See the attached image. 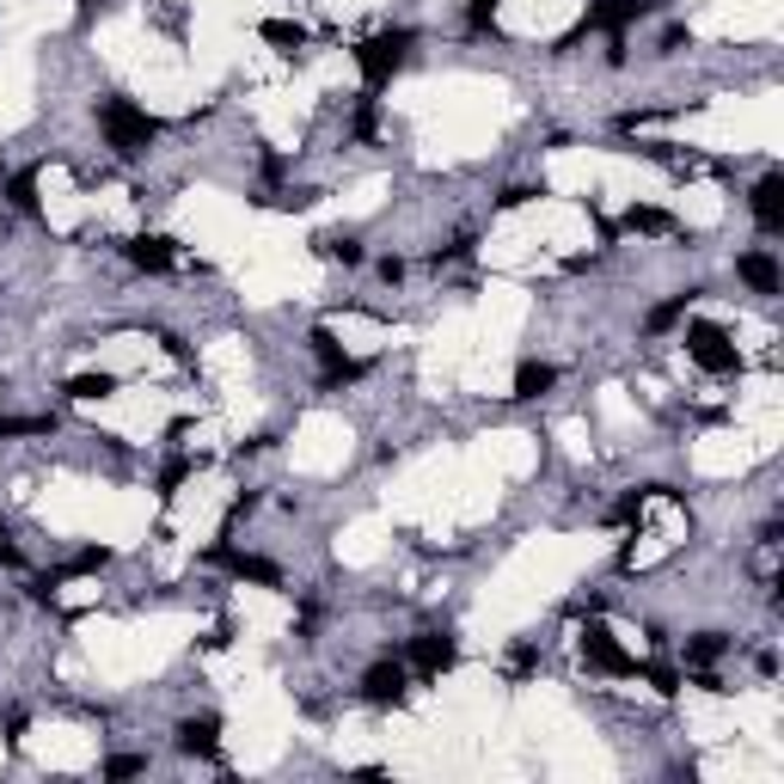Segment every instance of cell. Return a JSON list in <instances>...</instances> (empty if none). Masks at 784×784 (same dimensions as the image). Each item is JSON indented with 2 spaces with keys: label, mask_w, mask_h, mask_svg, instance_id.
I'll return each instance as SVG.
<instances>
[{
  "label": "cell",
  "mask_w": 784,
  "mask_h": 784,
  "mask_svg": "<svg viewBox=\"0 0 784 784\" xmlns=\"http://www.w3.org/2000/svg\"><path fill=\"white\" fill-rule=\"evenodd\" d=\"M687 301H692V289H687V294H675V301H662V306H650V320H644V325H650V332H668V325H675L680 313H687Z\"/></svg>",
  "instance_id": "7402d4cb"
},
{
  "label": "cell",
  "mask_w": 784,
  "mask_h": 784,
  "mask_svg": "<svg viewBox=\"0 0 784 784\" xmlns=\"http://www.w3.org/2000/svg\"><path fill=\"white\" fill-rule=\"evenodd\" d=\"M185 472H190V466H185V460H173V466H166V472H160V496H173V491H178V484H185Z\"/></svg>",
  "instance_id": "484cf974"
},
{
  "label": "cell",
  "mask_w": 784,
  "mask_h": 784,
  "mask_svg": "<svg viewBox=\"0 0 784 784\" xmlns=\"http://www.w3.org/2000/svg\"><path fill=\"white\" fill-rule=\"evenodd\" d=\"M576 644H583V662L595 668V675H613V680H631V675H638V656L619 650V638H613L600 619L583 625V638H576Z\"/></svg>",
  "instance_id": "5b68a950"
},
{
  "label": "cell",
  "mask_w": 784,
  "mask_h": 784,
  "mask_svg": "<svg viewBox=\"0 0 784 784\" xmlns=\"http://www.w3.org/2000/svg\"><path fill=\"white\" fill-rule=\"evenodd\" d=\"M325 258H337V264H362V245L356 240H320Z\"/></svg>",
  "instance_id": "d4e9b609"
},
{
  "label": "cell",
  "mask_w": 784,
  "mask_h": 784,
  "mask_svg": "<svg viewBox=\"0 0 784 784\" xmlns=\"http://www.w3.org/2000/svg\"><path fill=\"white\" fill-rule=\"evenodd\" d=\"M111 393H117V374H74V380H67V399H81V405L111 399Z\"/></svg>",
  "instance_id": "2e32d148"
},
{
  "label": "cell",
  "mask_w": 784,
  "mask_h": 784,
  "mask_svg": "<svg viewBox=\"0 0 784 784\" xmlns=\"http://www.w3.org/2000/svg\"><path fill=\"white\" fill-rule=\"evenodd\" d=\"M735 276H742L754 294H778V282H784L772 252H742V258H735Z\"/></svg>",
  "instance_id": "7c38bea8"
},
{
  "label": "cell",
  "mask_w": 784,
  "mask_h": 784,
  "mask_svg": "<svg viewBox=\"0 0 784 784\" xmlns=\"http://www.w3.org/2000/svg\"><path fill=\"white\" fill-rule=\"evenodd\" d=\"M98 129H105V142L123 160H135V154H147L160 142V117H147L135 98H98Z\"/></svg>",
  "instance_id": "6da1fadb"
},
{
  "label": "cell",
  "mask_w": 784,
  "mask_h": 784,
  "mask_svg": "<svg viewBox=\"0 0 784 784\" xmlns=\"http://www.w3.org/2000/svg\"><path fill=\"white\" fill-rule=\"evenodd\" d=\"M123 252H129L135 270H154V276H160V270H173V240H160V233H142V240H129Z\"/></svg>",
  "instance_id": "4fadbf2b"
},
{
  "label": "cell",
  "mask_w": 784,
  "mask_h": 784,
  "mask_svg": "<svg viewBox=\"0 0 784 784\" xmlns=\"http://www.w3.org/2000/svg\"><path fill=\"white\" fill-rule=\"evenodd\" d=\"M258 38H264V43H282V50H306V31L289 25V19H264V25H258Z\"/></svg>",
  "instance_id": "ffe728a7"
},
{
  "label": "cell",
  "mask_w": 784,
  "mask_h": 784,
  "mask_svg": "<svg viewBox=\"0 0 784 784\" xmlns=\"http://www.w3.org/2000/svg\"><path fill=\"white\" fill-rule=\"evenodd\" d=\"M215 564H221L227 576H233V583H258V588H282V571L270 558H252V552H227V545H215L209 552Z\"/></svg>",
  "instance_id": "9c48e42d"
},
{
  "label": "cell",
  "mask_w": 784,
  "mask_h": 784,
  "mask_svg": "<svg viewBox=\"0 0 784 784\" xmlns=\"http://www.w3.org/2000/svg\"><path fill=\"white\" fill-rule=\"evenodd\" d=\"M411 43H417L411 31H374L368 43H356V67H362V81H368V93H380V86L399 74Z\"/></svg>",
  "instance_id": "7a4b0ae2"
},
{
  "label": "cell",
  "mask_w": 784,
  "mask_h": 784,
  "mask_svg": "<svg viewBox=\"0 0 784 784\" xmlns=\"http://www.w3.org/2000/svg\"><path fill=\"white\" fill-rule=\"evenodd\" d=\"M466 19H472V31H491L496 25V0H466Z\"/></svg>",
  "instance_id": "cb8c5ba5"
},
{
  "label": "cell",
  "mask_w": 784,
  "mask_h": 784,
  "mask_svg": "<svg viewBox=\"0 0 784 784\" xmlns=\"http://www.w3.org/2000/svg\"><path fill=\"white\" fill-rule=\"evenodd\" d=\"M619 227H625V233H675V215L656 209V202H631Z\"/></svg>",
  "instance_id": "9a60e30c"
},
{
  "label": "cell",
  "mask_w": 784,
  "mask_h": 784,
  "mask_svg": "<svg viewBox=\"0 0 784 784\" xmlns=\"http://www.w3.org/2000/svg\"><path fill=\"white\" fill-rule=\"evenodd\" d=\"M0 540H7V527H0Z\"/></svg>",
  "instance_id": "4316f807"
},
{
  "label": "cell",
  "mask_w": 784,
  "mask_h": 784,
  "mask_svg": "<svg viewBox=\"0 0 784 784\" xmlns=\"http://www.w3.org/2000/svg\"><path fill=\"white\" fill-rule=\"evenodd\" d=\"M748 209H754V227L760 233H784V173H766L754 185V197H748Z\"/></svg>",
  "instance_id": "30bf717a"
},
{
  "label": "cell",
  "mask_w": 784,
  "mask_h": 784,
  "mask_svg": "<svg viewBox=\"0 0 784 784\" xmlns=\"http://www.w3.org/2000/svg\"><path fill=\"white\" fill-rule=\"evenodd\" d=\"M105 564H111L105 545H86L81 558H67V571H55V583H67V576H93V571H105Z\"/></svg>",
  "instance_id": "44dd1931"
},
{
  "label": "cell",
  "mask_w": 784,
  "mask_h": 784,
  "mask_svg": "<svg viewBox=\"0 0 784 784\" xmlns=\"http://www.w3.org/2000/svg\"><path fill=\"white\" fill-rule=\"evenodd\" d=\"M650 13V0H595L588 7V19H583V31H607V38H625V31L638 25V19ZM576 31V38H583Z\"/></svg>",
  "instance_id": "ba28073f"
},
{
  "label": "cell",
  "mask_w": 784,
  "mask_h": 784,
  "mask_svg": "<svg viewBox=\"0 0 784 784\" xmlns=\"http://www.w3.org/2000/svg\"><path fill=\"white\" fill-rule=\"evenodd\" d=\"M7 202H13L19 215H38V173H13V178H7Z\"/></svg>",
  "instance_id": "ac0fdd59"
},
{
  "label": "cell",
  "mask_w": 784,
  "mask_h": 784,
  "mask_svg": "<svg viewBox=\"0 0 784 784\" xmlns=\"http://www.w3.org/2000/svg\"><path fill=\"white\" fill-rule=\"evenodd\" d=\"M723 650H730V638H723V631H699V638L687 644V662L692 668H711V662H723Z\"/></svg>",
  "instance_id": "e0dca14e"
},
{
  "label": "cell",
  "mask_w": 784,
  "mask_h": 784,
  "mask_svg": "<svg viewBox=\"0 0 784 784\" xmlns=\"http://www.w3.org/2000/svg\"><path fill=\"white\" fill-rule=\"evenodd\" d=\"M362 699H368L374 711H399V704L411 699V668H405L399 656L368 662V675H362Z\"/></svg>",
  "instance_id": "277c9868"
},
{
  "label": "cell",
  "mask_w": 784,
  "mask_h": 784,
  "mask_svg": "<svg viewBox=\"0 0 784 784\" xmlns=\"http://www.w3.org/2000/svg\"><path fill=\"white\" fill-rule=\"evenodd\" d=\"M453 662H460V644H453L448 631H417L411 650H405V668H411V675H424V680L453 675Z\"/></svg>",
  "instance_id": "8992f818"
},
{
  "label": "cell",
  "mask_w": 784,
  "mask_h": 784,
  "mask_svg": "<svg viewBox=\"0 0 784 784\" xmlns=\"http://www.w3.org/2000/svg\"><path fill=\"white\" fill-rule=\"evenodd\" d=\"M552 386H558V368H552V362H521L515 368V399H540Z\"/></svg>",
  "instance_id": "5bb4252c"
},
{
  "label": "cell",
  "mask_w": 784,
  "mask_h": 784,
  "mask_svg": "<svg viewBox=\"0 0 784 784\" xmlns=\"http://www.w3.org/2000/svg\"><path fill=\"white\" fill-rule=\"evenodd\" d=\"M306 344H313V356H320V386H325V393H337V386H349V380H362V374H368V362L344 356V344H337L325 325L306 337Z\"/></svg>",
  "instance_id": "52a82bcc"
},
{
  "label": "cell",
  "mask_w": 784,
  "mask_h": 784,
  "mask_svg": "<svg viewBox=\"0 0 784 784\" xmlns=\"http://www.w3.org/2000/svg\"><path fill=\"white\" fill-rule=\"evenodd\" d=\"M135 772H147L142 754H111L105 760V778H135Z\"/></svg>",
  "instance_id": "603a6c76"
},
{
  "label": "cell",
  "mask_w": 784,
  "mask_h": 784,
  "mask_svg": "<svg viewBox=\"0 0 784 784\" xmlns=\"http://www.w3.org/2000/svg\"><path fill=\"white\" fill-rule=\"evenodd\" d=\"M638 675L650 680V687L662 692V699H675V692L687 687V675H680V668H668V662H638Z\"/></svg>",
  "instance_id": "d6986e66"
},
{
  "label": "cell",
  "mask_w": 784,
  "mask_h": 784,
  "mask_svg": "<svg viewBox=\"0 0 784 784\" xmlns=\"http://www.w3.org/2000/svg\"><path fill=\"white\" fill-rule=\"evenodd\" d=\"M687 356L699 362L704 374H742V349L730 344V332L711 320H692L687 325Z\"/></svg>",
  "instance_id": "3957f363"
},
{
  "label": "cell",
  "mask_w": 784,
  "mask_h": 784,
  "mask_svg": "<svg viewBox=\"0 0 784 784\" xmlns=\"http://www.w3.org/2000/svg\"><path fill=\"white\" fill-rule=\"evenodd\" d=\"M178 748L197 760H215L221 754V718H185L178 723Z\"/></svg>",
  "instance_id": "8fae6325"
}]
</instances>
